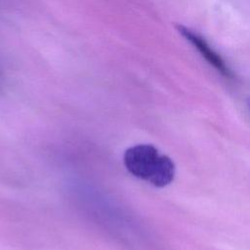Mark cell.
I'll list each match as a JSON object with an SVG mask.
<instances>
[{"instance_id":"cell-2","label":"cell","mask_w":250,"mask_h":250,"mask_svg":"<svg viewBox=\"0 0 250 250\" xmlns=\"http://www.w3.org/2000/svg\"><path fill=\"white\" fill-rule=\"evenodd\" d=\"M176 28L178 32L187 41H188L193 46V48L197 50L201 57L218 72H220L225 77H232V71L230 68L228 66L220 54H218L212 48V46H210L204 37H202L199 33L192 30L191 28L183 24H178Z\"/></svg>"},{"instance_id":"cell-1","label":"cell","mask_w":250,"mask_h":250,"mask_svg":"<svg viewBox=\"0 0 250 250\" xmlns=\"http://www.w3.org/2000/svg\"><path fill=\"white\" fill-rule=\"evenodd\" d=\"M123 160L129 173L154 187H166L174 180L173 160L152 145L141 144L129 147L124 152Z\"/></svg>"},{"instance_id":"cell-3","label":"cell","mask_w":250,"mask_h":250,"mask_svg":"<svg viewBox=\"0 0 250 250\" xmlns=\"http://www.w3.org/2000/svg\"><path fill=\"white\" fill-rule=\"evenodd\" d=\"M247 107H248V109L250 111V97H248V99H247Z\"/></svg>"}]
</instances>
